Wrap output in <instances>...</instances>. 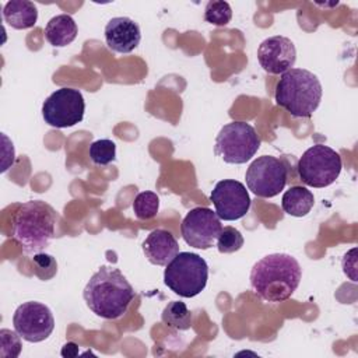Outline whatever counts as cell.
Instances as JSON below:
<instances>
[{
  "mask_svg": "<svg viewBox=\"0 0 358 358\" xmlns=\"http://www.w3.org/2000/svg\"><path fill=\"white\" fill-rule=\"evenodd\" d=\"M301 277L302 268L294 256L271 253L252 267L250 285L259 298L267 302H282L295 292Z\"/></svg>",
  "mask_w": 358,
  "mask_h": 358,
  "instance_id": "6da1fadb",
  "label": "cell"
},
{
  "mask_svg": "<svg viewBox=\"0 0 358 358\" xmlns=\"http://www.w3.org/2000/svg\"><path fill=\"white\" fill-rule=\"evenodd\" d=\"M56 218L55 208L48 203L27 201L14 213L11 235L27 253H38L53 239Z\"/></svg>",
  "mask_w": 358,
  "mask_h": 358,
  "instance_id": "3957f363",
  "label": "cell"
},
{
  "mask_svg": "<svg viewBox=\"0 0 358 358\" xmlns=\"http://www.w3.org/2000/svg\"><path fill=\"white\" fill-rule=\"evenodd\" d=\"M210 200L220 220L235 221L242 218L250 208V196L243 183L235 179H224L215 183Z\"/></svg>",
  "mask_w": 358,
  "mask_h": 358,
  "instance_id": "7c38bea8",
  "label": "cell"
},
{
  "mask_svg": "<svg viewBox=\"0 0 358 358\" xmlns=\"http://www.w3.org/2000/svg\"><path fill=\"white\" fill-rule=\"evenodd\" d=\"M161 319L166 326L173 327L176 330H187L192 327V322H193L190 309L186 306L185 302H180V301L169 302L164 308L161 313Z\"/></svg>",
  "mask_w": 358,
  "mask_h": 358,
  "instance_id": "d6986e66",
  "label": "cell"
},
{
  "mask_svg": "<svg viewBox=\"0 0 358 358\" xmlns=\"http://www.w3.org/2000/svg\"><path fill=\"white\" fill-rule=\"evenodd\" d=\"M288 171L282 161L271 155L256 158L246 169L248 189L257 197L270 199L277 196L287 183Z\"/></svg>",
  "mask_w": 358,
  "mask_h": 358,
  "instance_id": "9c48e42d",
  "label": "cell"
},
{
  "mask_svg": "<svg viewBox=\"0 0 358 358\" xmlns=\"http://www.w3.org/2000/svg\"><path fill=\"white\" fill-rule=\"evenodd\" d=\"M274 99L292 116L310 117L322 101V84L309 70L289 69L281 74Z\"/></svg>",
  "mask_w": 358,
  "mask_h": 358,
  "instance_id": "277c9868",
  "label": "cell"
},
{
  "mask_svg": "<svg viewBox=\"0 0 358 358\" xmlns=\"http://www.w3.org/2000/svg\"><path fill=\"white\" fill-rule=\"evenodd\" d=\"M208 266L206 260L192 252H179L164 271L165 285L183 298L199 295L207 285Z\"/></svg>",
  "mask_w": 358,
  "mask_h": 358,
  "instance_id": "5b68a950",
  "label": "cell"
},
{
  "mask_svg": "<svg viewBox=\"0 0 358 358\" xmlns=\"http://www.w3.org/2000/svg\"><path fill=\"white\" fill-rule=\"evenodd\" d=\"M90 158L95 165H108L116 159V144L109 138H101L90 145Z\"/></svg>",
  "mask_w": 358,
  "mask_h": 358,
  "instance_id": "7402d4cb",
  "label": "cell"
},
{
  "mask_svg": "<svg viewBox=\"0 0 358 358\" xmlns=\"http://www.w3.org/2000/svg\"><path fill=\"white\" fill-rule=\"evenodd\" d=\"M143 252L151 264L166 266L179 253V245L169 231L158 228L143 242Z\"/></svg>",
  "mask_w": 358,
  "mask_h": 358,
  "instance_id": "9a60e30c",
  "label": "cell"
},
{
  "mask_svg": "<svg viewBox=\"0 0 358 358\" xmlns=\"http://www.w3.org/2000/svg\"><path fill=\"white\" fill-rule=\"evenodd\" d=\"M3 18L14 29H28L38 21V8L29 0H10L3 7Z\"/></svg>",
  "mask_w": 358,
  "mask_h": 358,
  "instance_id": "2e32d148",
  "label": "cell"
},
{
  "mask_svg": "<svg viewBox=\"0 0 358 358\" xmlns=\"http://www.w3.org/2000/svg\"><path fill=\"white\" fill-rule=\"evenodd\" d=\"M222 224L208 207H194L183 218L180 232L183 241L196 249H210L215 245Z\"/></svg>",
  "mask_w": 358,
  "mask_h": 358,
  "instance_id": "30bf717a",
  "label": "cell"
},
{
  "mask_svg": "<svg viewBox=\"0 0 358 358\" xmlns=\"http://www.w3.org/2000/svg\"><path fill=\"white\" fill-rule=\"evenodd\" d=\"M159 208V197L154 192H141L134 197L133 211L138 220L154 218Z\"/></svg>",
  "mask_w": 358,
  "mask_h": 358,
  "instance_id": "ffe728a7",
  "label": "cell"
},
{
  "mask_svg": "<svg viewBox=\"0 0 358 358\" xmlns=\"http://www.w3.org/2000/svg\"><path fill=\"white\" fill-rule=\"evenodd\" d=\"M343 168L341 157L337 151L324 144L309 147L296 164L299 179L306 186L326 187L340 175Z\"/></svg>",
  "mask_w": 358,
  "mask_h": 358,
  "instance_id": "52a82bcc",
  "label": "cell"
},
{
  "mask_svg": "<svg viewBox=\"0 0 358 358\" xmlns=\"http://www.w3.org/2000/svg\"><path fill=\"white\" fill-rule=\"evenodd\" d=\"M78 28L76 21L69 14L52 17L45 27V38L53 48H64L77 36Z\"/></svg>",
  "mask_w": 358,
  "mask_h": 358,
  "instance_id": "e0dca14e",
  "label": "cell"
},
{
  "mask_svg": "<svg viewBox=\"0 0 358 358\" xmlns=\"http://www.w3.org/2000/svg\"><path fill=\"white\" fill-rule=\"evenodd\" d=\"M260 147V137L246 122H231L221 127L215 137L214 154L227 164L248 162Z\"/></svg>",
  "mask_w": 358,
  "mask_h": 358,
  "instance_id": "8992f818",
  "label": "cell"
},
{
  "mask_svg": "<svg viewBox=\"0 0 358 358\" xmlns=\"http://www.w3.org/2000/svg\"><path fill=\"white\" fill-rule=\"evenodd\" d=\"M242 234L234 227H224L217 238V249L220 253L228 255L238 252L243 246Z\"/></svg>",
  "mask_w": 358,
  "mask_h": 358,
  "instance_id": "603a6c76",
  "label": "cell"
},
{
  "mask_svg": "<svg viewBox=\"0 0 358 358\" xmlns=\"http://www.w3.org/2000/svg\"><path fill=\"white\" fill-rule=\"evenodd\" d=\"M14 330L29 343H41L46 340L53 329L55 319L52 310L36 301H28L20 305L13 316Z\"/></svg>",
  "mask_w": 358,
  "mask_h": 358,
  "instance_id": "8fae6325",
  "label": "cell"
},
{
  "mask_svg": "<svg viewBox=\"0 0 358 358\" xmlns=\"http://www.w3.org/2000/svg\"><path fill=\"white\" fill-rule=\"evenodd\" d=\"M78 354V345L74 343H67L62 348V355L63 357H76Z\"/></svg>",
  "mask_w": 358,
  "mask_h": 358,
  "instance_id": "484cf974",
  "label": "cell"
},
{
  "mask_svg": "<svg viewBox=\"0 0 358 358\" xmlns=\"http://www.w3.org/2000/svg\"><path fill=\"white\" fill-rule=\"evenodd\" d=\"M232 18V8L227 1L213 0L204 8V20L213 25L224 27Z\"/></svg>",
  "mask_w": 358,
  "mask_h": 358,
  "instance_id": "44dd1931",
  "label": "cell"
},
{
  "mask_svg": "<svg viewBox=\"0 0 358 358\" xmlns=\"http://www.w3.org/2000/svg\"><path fill=\"white\" fill-rule=\"evenodd\" d=\"M105 42L116 53L133 52L141 39L140 27L129 17H113L105 25Z\"/></svg>",
  "mask_w": 358,
  "mask_h": 358,
  "instance_id": "5bb4252c",
  "label": "cell"
},
{
  "mask_svg": "<svg viewBox=\"0 0 358 358\" xmlns=\"http://www.w3.org/2000/svg\"><path fill=\"white\" fill-rule=\"evenodd\" d=\"M83 298L96 316L117 319L126 313L134 298V289L119 268L101 266L87 282Z\"/></svg>",
  "mask_w": 358,
  "mask_h": 358,
  "instance_id": "7a4b0ae2",
  "label": "cell"
},
{
  "mask_svg": "<svg viewBox=\"0 0 358 358\" xmlns=\"http://www.w3.org/2000/svg\"><path fill=\"white\" fill-rule=\"evenodd\" d=\"M257 60L264 71L270 74H282L292 69L296 62L295 45L287 36H270L259 45Z\"/></svg>",
  "mask_w": 358,
  "mask_h": 358,
  "instance_id": "4fadbf2b",
  "label": "cell"
},
{
  "mask_svg": "<svg viewBox=\"0 0 358 358\" xmlns=\"http://www.w3.org/2000/svg\"><path fill=\"white\" fill-rule=\"evenodd\" d=\"M32 267H34L35 275L42 281H48V280L53 278L57 273L56 259L52 255L42 253V252H38L34 256Z\"/></svg>",
  "mask_w": 358,
  "mask_h": 358,
  "instance_id": "cb8c5ba5",
  "label": "cell"
},
{
  "mask_svg": "<svg viewBox=\"0 0 358 358\" xmlns=\"http://www.w3.org/2000/svg\"><path fill=\"white\" fill-rule=\"evenodd\" d=\"M315 204V197L310 190L302 186H291L281 199L282 210L292 217L306 215Z\"/></svg>",
  "mask_w": 358,
  "mask_h": 358,
  "instance_id": "ac0fdd59",
  "label": "cell"
},
{
  "mask_svg": "<svg viewBox=\"0 0 358 358\" xmlns=\"http://www.w3.org/2000/svg\"><path fill=\"white\" fill-rule=\"evenodd\" d=\"M85 102L83 94L76 88H59L52 92L42 105L45 123L56 129L71 127L84 117Z\"/></svg>",
  "mask_w": 358,
  "mask_h": 358,
  "instance_id": "ba28073f",
  "label": "cell"
},
{
  "mask_svg": "<svg viewBox=\"0 0 358 358\" xmlns=\"http://www.w3.org/2000/svg\"><path fill=\"white\" fill-rule=\"evenodd\" d=\"M20 334L17 331H11L8 329L0 330V340H1V357L4 358H15L21 352V341Z\"/></svg>",
  "mask_w": 358,
  "mask_h": 358,
  "instance_id": "d4e9b609",
  "label": "cell"
}]
</instances>
